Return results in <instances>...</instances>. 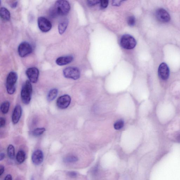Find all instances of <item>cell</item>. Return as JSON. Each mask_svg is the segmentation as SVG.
Segmentation results:
<instances>
[{
  "mask_svg": "<svg viewBox=\"0 0 180 180\" xmlns=\"http://www.w3.org/2000/svg\"><path fill=\"white\" fill-rule=\"evenodd\" d=\"M32 87L29 80H27L24 84L21 92V98L22 102L25 105L29 104L31 100Z\"/></svg>",
  "mask_w": 180,
  "mask_h": 180,
  "instance_id": "obj_1",
  "label": "cell"
},
{
  "mask_svg": "<svg viewBox=\"0 0 180 180\" xmlns=\"http://www.w3.org/2000/svg\"><path fill=\"white\" fill-rule=\"evenodd\" d=\"M69 2L64 0L57 1L54 9V13L56 15L65 16L67 15L70 10Z\"/></svg>",
  "mask_w": 180,
  "mask_h": 180,
  "instance_id": "obj_2",
  "label": "cell"
},
{
  "mask_svg": "<svg viewBox=\"0 0 180 180\" xmlns=\"http://www.w3.org/2000/svg\"><path fill=\"white\" fill-rule=\"evenodd\" d=\"M17 79V74L16 72H12L9 73L6 82V90L9 94L12 95L15 93L16 90V84Z\"/></svg>",
  "mask_w": 180,
  "mask_h": 180,
  "instance_id": "obj_3",
  "label": "cell"
},
{
  "mask_svg": "<svg viewBox=\"0 0 180 180\" xmlns=\"http://www.w3.org/2000/svg\"><path fill=\"white\" fill-rule=\"evenodd\" d=\"M136 39L132 36L129 34L124 35L120 39V44L122 48L126 49H132L136 46Z\"/></svg>",
  "mask_w": 180,
  "mask_h": 180,
  "instance_id": "obj_4",
  "label": "cell"
},
{
  "mask_svg": "<svg viewBox=\"0 0 180 180\" xmlns=\"http://www.w3.org/2000/svg\"><path fill=\"white\" fill-rule=\"evenodd\" d=\"M64 76L68 79L77 80L80 76V72L77 67H70L66 68L63 70Z\"/></svg>",
  "mask_w": 180,
  "mask_h": 180,
  "instance_id": "obj_5",
  "label": "cell"
},
{
  "mask_svg": "<svg viewBox=\"0 0 180 180\" xmlns=\"http://www.w3.org/2000/svg\"><path fill=\"white\" fill-rule=\"evenodd\" d=\"M18 51L19 55L21 57L24 58L32 53V48L29 43L27 42H23L19 46Z\"/></svg>",
  "mask_w": 180,
  "mask_h": 180,
  "instance_id": "obj_6",
  "label": "cell"
},
{
  "mask_svg": "<svg viewBox=\"0 0 180 180\" xmlns=\"http://www.w3.org/2000/svg\"><path fill=\"white\" fill-rule=\"evenodd\" d=\"M71 101V98L69 96L64 95L59 97L56 101V105L60 109H65L69 106Z\"/></svg>",
  "mask_w": 180,
  "mask_h": 180,
  "instance_id": "obj_7",
  "label": "cell"
},
{
  "mask_svg": "<svg viewBox=\"0 0 180 180\" xmlns=\"http://www.w3.org/2000/svg\"><path fill=\"white\" fill-rule=\"evenodd\" d=\"M38 24L40 30L43 32H46L51 29L52 24L50 21L43 17H41L38 19Z\"/></svg>",
  "mask_w": 180,
  "mask_h": 180,
  "instance_id": "obj_8",
  "label": "cell"
},
{
  "mask_svg": "<svg viewBox=\"0 0 180 180\" xmlns=\"http://www.w3.org/2000/svg\"><path fill=\"white\" fill-rule=\"evenodd\" d=\"M26 74L31 82L34 84L37 82L39 75V71L37 68L31 67L28 68L26 71Z\"/></svg>",
  "mask_w": 180,
  "mask_h": 180,
  "instance_id": "obj_9",
  "label": "cell"
},
{
  "mask_svg": "<svg viewBox=\"0 0 180 180\" xmlns=\"http://www.w3.org/2000/svg\"><path fill=\"white\" fill-rule=\"evenodd\" d=\"M159 76L163 80H166L169 78V68L166 63H162L160 65L158 70Z\"/></svg>",
  "mask_w": 180,
  "mask_h": 180,
  "instance_id": "obj_10",
  "label": "cell"
},
{
  "mask_svg": "<svg viewBox=\"0 0 180 180\" xmlns=\"http://www.w3.org/2000/svg\"><path fill=\"white\" fill-rule=\"evenodd\" d=\"M156 15L157 19L161 22L167 23L170 20V16L167 12L163 8L158 9L156 11Z\"/></svg>",
  "mask_w": 180,
  "mask_h": 180,
  "instance_id": "obj_11",
  "label": "cell"
},
{
  "mask_svg": "<svg viewBox=\"0 0 180 180\" xmlns=\"http://www.w3.org/2000/svg\"><path fill=\"white\" fill-rule=\"evenodd\" d=\"M44 159V155L43 152L39 150L34 151L32 156V159L34 164L36 165L41 164Z\"/></svg>",
  "mask_w": 180,
  "mask_h": 180,
  "instance_id": "obj_12",
  "label": "cell"
},
{
  "mask_svg": "<svg viewBox=\"0 0 180 180\" xmlns=\"http://www.w3.org/2000/svg\"><path fill=\"white\" fill-rule=\"evenodd\" d=\"M22 108L19 105H17L14 109L12 116V120L13 124L16 125L19 122L22 114Z\"/></svg>",
  "mask_w": 180,
  "mask_h": 180,
  "instance_id": "obj_13",
  "label": "cell"
},
{
  "mask_svg": "<svg viewBox=\"0 0 180 180\" xmlns=\"http://www.w3.org/2000/svg\"><path fill=\"white\" fill-rule=\"evenodd\" d=\"M73 60V57L71 56L60 57L57 59L56 62L58 66H63L70 63Z\"/></svg>",
  "mask_w": 180,
  "mask_h": 180,
  "instance_id": "obj_14",
  "label": "cell"
},
{
  "mask_svg": "<svg viewBox=\"0 0 180 180\" xmlns=\"http://www.w3.org/2000/svg\"><path fill=\"white\" fill-rule=\"evenodd\" d=\"M68 24L67 19H64L58 25V30L59 34L62 35L67 29Z\"/></svg>",
  "mask_w": 180,
  "mask_h": 180,
  "instance_id": "obj_15",
  "label": "cell"
},
{
  "mask_svg": "<svg viewBox=\"0 0 180 180\" xmlns=\"http://www.w3.org/2000/svg\"><path fill=\"white\" fill-rule=\"evenodd\" d=\"M0 15L1 18L3 20L8 21L10 19V12L7 9L2 7L0 10Z\"/></svg>",
  "mask_w": 180,
  "mask_h": 180,
  "instance_id": "obj_16",
  "label": "cell"
},
{
  "mask_svg": "<svg viewBox=\"0 0 180 180\" xmlns=\"http://www.w3.org/2000/svg\"><path fill=\"white\" fill-rule=\"evenodd\" d=\"M58 93V90L56 88H53L50 91L47 95V100L49 102L52 101L56 99Z\"/></svg>",
  "mask_w": 180,
  "mask_h": 180,
  "instance_id": "obj_17",
  "label": "cell"
},
{
  "mask_svg": "<svg viewBox=\"0 0 180 180\" xmlns=\"http://www.w3.org/2000/svg\"><path fill=\"white\" fill-rule=\"evenodd\" d=\"M25 159V153L24 151L20 150L18 152L16 156V160L18 163H22Z\"/></svg>",
  "mask_w": 180,
  "mask_h": 180,
  "instance_id": "obj_18",
  "label": "cell"
},
{
  "mask_svg": "<svg viewBox=\"0 0 180 180\" xmlns=\"http://www.w3.org/2000/svg\"><path fill=\"white\" fill-rule=\"evenodd\" d=\"M10 103L8 101L4 102L1 104V110L4 114H6L9 112L10 108Z\"/></svg>",
  "mask_w": 180,
  "mask_h": 180,
  "instance_id": "obj_19",
  "label": "cell"
},
{
  "mask_svg": "<svg viewBox=\"0 0 180 180\" xmlns=\"http://www.w3.org/2000/svg\"><path fill=\"white\" fill-rule=\"evenodd\" d=\"M78 160V158L75 156L70 155L67 156L64 158L63 162L66 163H73L77 162Z\"/></svg>",
  "mask_w": 180,
  "mask_h": 180,
  "instance_id": "obj_20",
  "label": "cell"
},
{
  "mask_svg": "<svg viewBox=\"0 0 180 180\" xmlns=\"http://www.w3.org/2000/svg\"><path fill=\"white\" fill-rule=\"evenodd\" d=\"M46 130L44 127L38 128L32 132V134L35 137H39L43 134Z\"/></svg>",
  "mask_w": 180,
  "mask_h": 180,
  "instance_id": "obj_21",
  "label": "cell"
},
{
  "mask_svg": "<svg viewBox=\"0 0 180 180\" xmlns=\"http://www.w3.org/2000/svg\"><path fill=\"white\" fill-rule=\"evenodd\" d=\"M7 153L9 158L13 159L15 156V149L12 145H9L7 148Z\"/></svg>",
  "mask_w": 180,
  "mask_h": 180,
  "instance_id": "obj_22",
  "label": "cell"
},
{
  "mask_svg": "<svg viewBox=\"0 0 180 180\" xmlns=\"http://www.w3.org/2000/svg\"><path fill=\"white\" fill-rule=\"evenodd\" d=\"M124 125V121L120 119L116 122L114 125V129L116 130H119L122 128Z\"/></svg>",
  "mask_w": 180,
  "mask_h": 180,
  "instance_id": "obj_23",
  "label": "cell"
},
{
  "mask_svg": "<svg viewBox=\"0 0 180 180\" xmlns=\"http://www.w3.org/2000/svg\"><path fill=\"white\" fill-rule=\"evenodd\" d=\"M127 22L129 26L133 27L136 23V19L133 16H129Z\"/></svg>",
  "mask_w": 180,
  "mask_h": 180,
  "instance_id": "obj_24",
  "label": "cell"
},
{
  "mask_svg": "<svg viewBox=\"0 0 180 180\" xmlns=\"http://www.w3.org/2000/svg\"><path fill=\"white\" fill-rule=\"evenodd\" d=\"M100 3L102 8H105L107 7L109 4V2L107 0H103V1H100Z\"/></svg>",
  "mask_w": 180,
  "mask_h": 180,
  "instance_id": "obj_25",
  "label": "cell"
},
{
  "mask_svg": "<svg viewBox=\"0 0 180 180\" xmlns=\"http://www.w3.org/2000/svg\"><path fill=\"white\" fill-rule=\"evenodd\" d=\"M100 1H87V4L89 6H93L100 3Z\"/></svg>",
  "mask_w": 180,
  "mask_h": 180,
  "instance_id": "obj_26",
  "label": "cell"
},
{
  "mask_svg": "<svg viewBox=\"0 0 180 180\" xmlns=\"http://www.w3.org/2000/svg\"><path fill=\"white\" fill-rule=\"evenodd\" d=\"M68 176L70 177L75 178L77 176V173L75 171H69L67 173Z\"/></svg>",
  "mask_w": 180,
  "mask_h": 180,
  "instance_id": "obj_27",
  "label": "cell"
},
{
  "mask_svg": "<svg viewBox=\"0 0 180 180\" xmlns=\"http://www.w3.org/2000/svg\"><path fill=\"white\" fill-rule=\"evenodd\" d=\"M6 124V120L4 118L1 117L0 118V127H3L5 126Z\"/></svg>",
  "mask_w": 180,
  "mask_h": 180,
  "instance_id": "obj_28",
  "label": "cell"
},
{
  "mask_svg": "<svg viewBox=\"0 0 180 180\" xmlns=\"http://www.w3.org/2000/svg\"><path fill=\"white\" fill-rule=\"evenodd\" d=\"M123 1H113L112 2L113 5L115 6H119Z\"/></svg>",
  "mask_w": 180,
  "mask_h": 180,
  "instance_id": "obj_29",
  "label": "cell"
},
{
  "mask_svg": "<svg viewBox=\"0 0 180 180\" xmlns=\"http://www.w3.org/2000/svg\"><path fill=\"white\" fill-rule=\"evenodd\" d=\"M5 171V168L3 165H1L0 167V176H1L4 173Z\"/></svg>",
  "mask_w": 180,
  "mask_h": 180,
  "instance_id": "obj_30",
  "label": "cell"
},
{
  "mask_svg": "<svg viewBox=\"0 0 180 180\" xmlns=\"http://www.w3.org/2000/svg\"><path fill=\"white\" fill-rule=\"evenodd\" d=\"M12 176L10 174H9L7 175L5 178L4 180H12Z\"/></svg>",
  "mask_w": 180,
  "mask_h": 180,
  "instance_id": "obj_31",
  "label": "cell"
},
{
  "mask_svg": "<svg viewBox=\"0 0 180 180\" xmlns=\"http://www.w3.org/2000/svg\"><path fill=\"white\" fill-rule=\"evenodd\" d=\"M5 157V155L3 153H1L0 154V160L2 161L4 159Z\"/></svg>",
  "mask_w": 180,
  "mask_h": 180,
  "instance_id": "obj_32",
  "label": "cell"
},
{
  "mask_svg": "<svg viewBox=\"0 0 180 180\" xmlns=\"http://www.w3.org/2000/svg\"><path fill=\"white\" fill-rule=\"evenodd\" d=\"M17 2H14V3H13L11 5V7L12 8H15L17 6Z\"/></svg>",
  "mask_w": 180,
  "mask_h": 180,
  "instance_id": "obj_33",
  "label": "cell"
},
{
  "mask_svg": "<svg viewBox=\"0 0 180 180\" xmlns=\"http://www.w3.org/2000/svg\"><path fill=\"white\" fill-rule=\"evenodd\" d=\"M177 140L178 141L180 142V133L177 136Z\"/></svg>",
  "mask_w": 180,
  "mask_h": 180,
  "instance_id": "obj_34",
  "label": "cell"
},
{
  "mask_svg": "<svg viewBox=\"0 0 180 180\" xmlns=\"http://www.w3.org/2000/svg\"><path fill=\"white\" fill-rule=\"evenodd\" d=\"M15 180H24V179L22 177H19L17 178Z\"/></svg>",
  "mask_w": 180,
  "mask_h": 180,
  "instance_id": "obj_35",
  "label": "cell"
}]
</instances>
